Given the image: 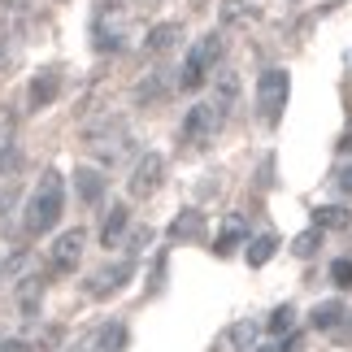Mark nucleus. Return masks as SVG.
Here are the masks:
<instances>
[{
    "mask_svg": "<svg viewBox=\"0 0 352 352\" xmlns=\"http://www.w3.org/2000/svg\"><path fill=\"white\" fill-rule=\"evenodd\" d=\"M61 209H65V179L57 170H44L31 200H26V222H22L26 235H48L61 222Z\"/></svg>",
    "mask_w": 352,
    "mask_h": 352,
    "instance_id": "obj_1",
    "label": "nucleus"
},
{
    "mask_svg": "<svg viewBox=\"0 0 352 352\" xmlns=\"http://www.w3.org/2000/svg\"><path fill=\"white\" fill-rule=\"evenodd\" d=\"M83 144H87V153L104 161V166H118L122 157H131V148H135V135L126 122H118V118H104V122H91V126L83 131Z\"/></svg>",
    "mask_w": 352,
    "mask_h": 352,
    "instance_id": "obj_2",
    "label": "nucleus"
},
{
    "mask_svg": "<svg viewBox=\"0 0 352 352\" xmlns=\"http://www.w3.org/2000/svg\"><path fill=\"white\" fill-rule=\"evenodd\" d=\"M287 96H292V74L287 70H265L256 78V113H261L265 126H278L283 122Z\"/></svg>",
    "mask_w": 352,
    "mask_h": 352,
    "instance_id": "obj_3",
    "label": "nucleus"
},
{
    "mask_svg": "<svg viewBox=\"0 0 352 352\" xmlns=\"http://www.w3.org/2000/svg\"><path fill=\"white\" fill-rule=\"evenodd\" d=\"M218 57H222V35H218V31H213V35H205V39H196V48L187 52V61H183L179 87H183V91H200Z\"/></svg>",
    "mask_w": 352,
    "mask_h": 352,
    "instance_id": "obj_4",
    "label": "nucleus"
},
{
    "mask_svg": "<svg viewBox=\"0 0 352 352\" xmlns=\"http://www.w3.org/2000/svg\"><path fill=\"white\" fill-rule=\"evenodd\" d=\"M161 179H166V157H161V153H144L140 161H135L126 187H131L135 200H144V196H153L157 187H161Z\"/></svg>",
    "mask_w": 352,
    "mask_h": 352,
    "instance_id": "obj_5",
    "label": "nucleus"
},
{
    "mask_svg": "<svg viewBox=\"0 0 352 352\" xmlns=\"http://www.w3.org/2000/svg\"><path fill=\"white\" fill-rule=\"evenodd\" d=\"M218 122H222L218 104H192L187 118H183V140L187 144H209L213 135H218Z\"/></svg>",
    "mask_w": 352,
    "mask_h": 352,
    "instance_id": "obj_6",
    "label": "nucleus"
},
{
    "mask_svg": "<svg viewBox=\"0 0 352 352\" xmlns=\"http://www.w3.org/2000/svg\"><path fill=\"white\" fill-rule=\"evenodd\" d=\"M83 248H87V231H83V226H74V231H61L57 239H52L48 256H52V265H57V270H74L78 261H83Z\"/></svg>",
    "mask_w": 352,
    "mask_h": 352,
    "instance_id": "obj_7",
    "label": "nucleus"
},
{
    "mask_svg": "<svg viewBox=\"0 0 352 352\" xmlns=\"http://www.w3.org/2000/svg\"><path fill=\"white\" fill-rule=\"evenodd\" d=\"M131 278H135V261H113V265H104L100 274H91L87 292L96 296V300H104V296H113L118 287H126Z\"/></svg>",
    "mask_w": 352,
    "mask_h": 352,
    "instance_id": "obj_8",
    "label": "nucleus"
},
{
    "mask_svg": "<svg viewBox=\"0 0 352 352\" xmlns=\"http://www.w3.org/2000/svg\"><path fill=\"white\" fill-rule=\"evenodd\" d=\"M74 192L83 205H100V196H104V174L96 166H78L74 170Z\"/></svg>",
    "mask_w": 352,
    "mask_h": 352,
    "instance_id": "obj_9",
    "label": "nucleus"
},
{
    "mask_svg": "<svg viewBox=\"0 0 352 352\" xmlns=\"http://www.w3.org/2000/svg\"><path fill=\"white\" fill-rule=\"evenodd\" d=\"M57 91H61L57 70H39V74L31 78V96H26V104H31V109H44V104L57 100Z\"/></svg>",
    "mask_w": 352,
    "mask_h": 352,
    "instance_id": "obj_10",
    "label": "nucleus"
},
{
    "mask_svg": "<svg viewBox=\"0 0 352 352\" xmlns=\"http://www.w3.org/2000/svg\"><path fill=\"white\" fill-rule=\"evenodd\" d=\"M200 231H205V213L200 209H183L179 218L170 222V239L174 243H192V239H200Z\"/></svg>",
    "mask_w": 352,
    "mask_h": 352,
    "instance_id": "obj_11",
    "label": "nucleus"
},
{
    "mask_svg": "<svg viewBox=\"0 0 352 352\" xmlns=\"http://www.w3.org/2000/svg\"><path fill=\"white\" fill-rule=\"evenodd\" d=\"M126 226H131V213H126V205L109 209V218H104V231H100V243H104V248H118V243L126 239Z\"/></svg>",
    "mask_w": 352,
    "mask_h": 352,
    "instance_id": "obj_12",
    "label": "nucleus"
},
{
    "mask_svg": "<svg viewBox=\"0 0 352 352\" xmlns=\"http://www.w3.org/2000/svg\"><path fill=\"white\" fill-rule=\"evenodd\" d=\"M243 235H248V226H243V218H226V226H222V235L213 239V256H231L239 243H243Z\"/></svg>",
    "mask_w": 352,
    "mask_h": 352,
    "instance_id": "obj_13",
    "label": "nucleus"
},
{
    "mask_svg": "<svg viewBox=\"0 0 352 352\" xmlns=\"http://www.w3.org/2000/svg\"><path fill=\"white\" fill-rule=\"evenodd\" d=\"M179 39H183V26H179V22H161V26H153V31H148L144 48H148V52H170Z\"/></svg>",
    "mask_w": 352,
    "mask_h": 352,
    "instance_id": "obj_14",
    "label": "nucleus"
},
{
    "mask_svg": "<svg viewBox=\"0 0 352 352\" xmlns=\"http://www.w3.org/2000/svg\"><path fill=\"white\" fill-rule=\"evenodd\" d=\"M314 226L318 231H344V226H352V213L344 205H322L314 209Z\"/></svg>",
    "mask_w": 352,
    "mask_h": 352,
    "instance_id": "obj_15",
    "label": "nucleus"
},
{
    "mask_svg": "<svg viewBox=\"0 0 352 352\" xmlns=\"http://www.w3.org/2000/svg\"><path fill=\"white\" fill-rule=\"evenodd\" d=\"M274 252H278V235H274V231L256 235V239L248 243V265H265V261H270Z\"/></svg>",
    "mask_w": 352,
    "mask_h": 352,
    "instance_id": "obj_16",
    "label": "nucleus"
},
{
    "mask_svg": "<svg viewBox=\"0 0 352 352\" xmlns=\"http://www.w3.org/2000/svg\"><path fill=\"white\" fill-rule=\"evenodd\" d=\"M340 318H344V305L340 300H327V305L314 309V318H309V322H314V331H331Z\"/></svg>",
    "mask_w": 352,
    "mask_h": 352,
    "instance_id": "obj_17",
    "label": "nucleus"
},
{
    "mask_svg": "<svg viewBox=\"0 0 352 352\" xmlns=\"http://www.w3.org/2000/svg\"><path fill=\"white\" fill-rule=\"evenodd\" d=\"M161 96H166V74H148L144 83L135 87V100H140V104H153Z\"/></svg>",
    "mask_w": 352,
    "mask_h": 352,
    "instance_id": "obj_18",
    "label": "nucleus"
},
{
    "mask_svg": "<svg viewBox=\"0 0 352 352\" xmlns=\"http://www.w3.org/2000/svg\"><path fill=\"white\" fill-rule=\"evenodd\" d=\"M296 327V309L292 305H278L274 314H270V335H287Z\"/></svg>",
    "mask_w": 352,
    "mask_h": 352,
    "instance_id": "obj_19",
    "label": "nucleus"
},
{
    "mask_svg": "<svg viewBox=\"0 0 352 352\" xmlns=\"http://www.w3.org/2000/svg\"><path fill=\"white\" fill-rule=\"evenodd\" d=\"M100 344L109 352H122V348H126V327H122V322H109V327L100 331Z\"/></svg>",
    "mask_w": 352,
    "mask_h": 352,
    "instance_id": "obj_20",
    "label": "nucleus"
},
{
    "mask_svg": "<svg viewBox=\"0 0 352 352\" xmlns=\"http://www.w3.org/2000/svg\"><path fill=\"white\" fill-rule=\"evenodd\" d=\"M318 243H322V231L314 226V231H305V235H296V239H292V252H296V256H314V252H318Z\"/></svg>",
    "mask_w": 352,
    "mask_h": 352,
    "instance_id": "obj_21",
    "label": "nucleus"
},
{
    "mask_svg": "<svg viewBox=\"0 0 352 352\" xmlns=\"http://www.w3.org/2000/svg\"><path fill=\"white\" fill-rule=\"evenodd\" d=\"M235 96H239V83H235V74H226L222 83H218V113H226L235 104Z\"/></svg>",
    "mask_w": 352,
    "mask_h": 352,
    "instance_id": "obj_22",
    "label": "nucleus"
},
{
    "mask_svg": "<svg viewBox=\"0 0 352 352\" xmlns=\"http://www.w3.org/2000/svg\"><path fill=\"white\" fill-rule=\"evenodd\" d=\"M243 18H252V9L243 0H222V22H243Z\"/></svg>",
    "mask_w": 352,
    "mask_h": 352,
    "instance_id": "obj_23",
    "label": "nucleus"
},
{
    "mask_svg": "<svg viewBox=\"0 0 352 352\" xmlns=\"http://www.w3.org/2000/svg\"><path fill=\"white\" fill-rule=\"evenodd\" d=\"M331 283H335V287H352V261H335L331 265Z\"/></svg>",
    "mask_w": 352,
    "mask_h": 352,
    "instance_id": "obj_24",
    "label": "nucleus"
},
{
    "mask_svg": "<svg viewBox=\"0 0 352 352\" xmlns=\"http://www.w3.org/2000/svg\"><path fill=\"white\" fill-rule=\"evenodd\" d=\"M22 314H35V305H39V278H31V283H26V287H22Z\"/></svg>",
    "mask_w": 352,
    "mask_h": 352,
    "instance_id": "obj_25",
    "label": "nucleus"
},
{
    "mask_svg": "<svg viewBox=\"0 0 352 352\" xmlns=\"http://www.w3.org/2000/svg\"><path fill=\"white\" fill-rule=\"evenodd\" d=\"M252 322H239V327H231V348H248L252 344Z\"/></svg>",
    "mask_w": 352,
    "mask_h": 352,
    "instance_id": "obj_26",
    "label": "nucleus"
},
{
    "mask_svg": "<svg viewBox=\"0 0 352 352\" xmlns=\"http://www.w3.org/2000/svg\"><path fill=\"white\" fill-rule=\"evenodd\" d=\"M9 148H13V118L0 113V157H5Z\"/></svg>",
    "mask_w": 352,
    "mask_h": 352,
    "instance_id": "obj_27",
    "label": "nucleus"
},
{
    "mask_svg": "<svg viewBox=\"0 0 352 352\" xmlns=\"http://www.w3.org/2000/svg\"><path fill=\"white\" fill-rule=\"evenodd\" d=\"M335 183H340V192H344V196H352V166H344V170H340V179H335Z\"/></svg>",
    "mask_w": 352,
    "mask_h": 352,
    "instance_id": "obj_28",
    "label": "nucleus"
},
{
    "mask_svg": "<svg viewBox=\"0 0 352 352\" xmlns=\"http://www.w3.org/2000/svg\"><path fill=\"white\" fill-rule=\"evenodd\" d=\"M61 344V327H52V331H44V340H39V348H57Z\"/></svg>",
    "mask_w": 352,
    "mask_h": 352,
    "instance_id": "obj_29",
    "label": "nucleus"
},
{
    "mask_svg": "<svg viewBox=\"0 0 352 352\" xmlns=\"http://www.w3.org/2000/svg\"><path fill=\"white\" fill-rule=\"evenodd\" d=\"M340 153H344V157H352V131H348L344 140H340Z\"/></svg>",
    "mask_w": 352,
    "mask_h": 352,
    "instance_id": "obj_30",
    "label": "nucleus"
},
{
    "mask_svg": "<svg viewBox=\"0 0 352 352\" xmlns=\"http://www.w3.org/2000/svg\"><path fill=\"white\" fill-rule=\"evenodd\" d=\"M0 352H26V348H22L18 340H5V344H0Z\"/></svg>",
    "mask_w": 352,
    "mask_h": 352,
    "instance_id": "obj_31",
    "label": "nucleus"
},
{
    "mask_svg": "<svg viewBox=\"0 0 352 352\" xmlns=\"http://www.w3.org/2000/svg\"><path fill=\"white\" fill-rule=\"evenodd\" d=\"M5 48H9V44H0V61H5Z\"/></svg>",
    "mask_w": 352,
    "mask_h": 352,
    "instance_id": "obj_32",
    "label": "nucleus"
},
{
    "mask_svg": "<svg viewBox=\"0 0 352 352\" xmlns=\"http://www.w3.org/2000/svg\"><path fill=\"white\" fill-rule=\"evenodd\" d=\"M256 352H278V348H256Z\"/></svg>",
    "mask_w": 352,
    "mask_h": 352,
    "instance_id": "obj_33",
    "label": "nucleus"
}]
</instances>
